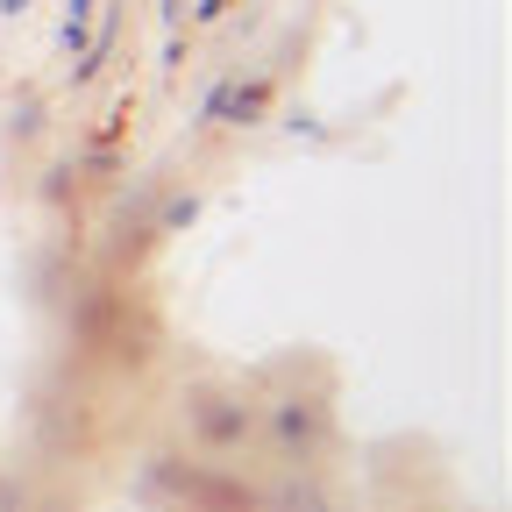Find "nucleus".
<instances>
[{"instance_id": "obj_2", "label": "nucleus", "mask_w": 512, "mask_h": 512, "mask_svg": "<svg viewBox=\"0 0 512 512\" xmlns=\"http://www.w3.org/2000/svg\"><path fill=\"white\" fill-rule=\"evenodd\" d=\"M64 57H72V72L86 64V50H93V0H64Z\"/></svg>"}, {"instance_id": "obj_3", "label": "nucleus", "mask_w": 512, "mask_h": 512, "mask_svg": "<svg viewBox=\"0 0 512 512\" xmlns=\"http://www.w3.org/2000/svg\"><path fill=\"white\" fill-rule=\"evenodd\" d=\"M22 8H29V0H0V15H22Z\"/></svg>"}, {"instance_id": "obj_1", "label": "nucleus", "mask_w": 512, "mask_h": 512, "mask_svg": "<svg viewBox=\"0 0 512 512\" xmlns=\"http://www.w3.org/2000/svg\"><path fill=\"white\" fill-rule=\"evenodd\" d=\"M264 100H271L264 79H228V86L207 93V121H256V107H264Z\"/></svg>"}]
</instances>
